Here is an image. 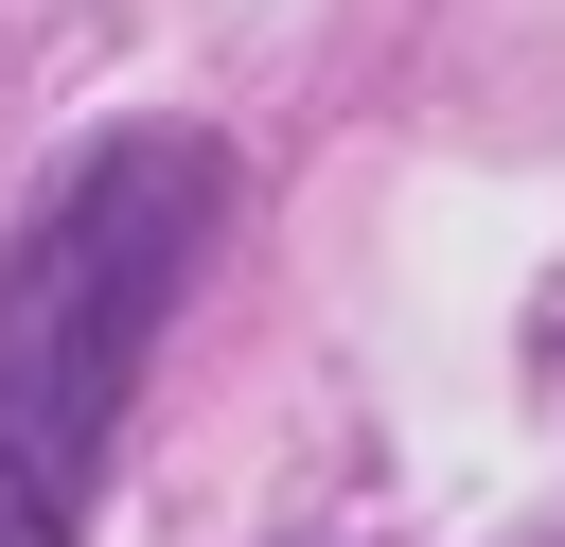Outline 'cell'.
Segmentation results:
<instances>
[{"label": "cell", "mask_w": 565, "mask_h": 547, "mask_svg": "<svg viewBox=\"0 0 565 547\" xmlns=\"http://www.w3.org/2000/svg\"><path fill=\"white\" fill-rule=\"evenodd\" d=\"M0 547H71V512H53V494H35L18 459H0Z\"/></svg>", "instance_id": "obj_2"}, {"label": "cell", "mask_w": 565, "mask_h": 547, "mask_svg": "<svg viewBox=\"0 0 565 547\" xmlns=\"http://www.w3.org/2000/svg\"><path fill=\"white\" fill-rule=\"evenodd\" d=\"M212 212H230V159H212L194 124H124V141H88V159L53 176V212L0 247V459H18L53 512L88 494V459H106L141 353H159V318H177V282H194Z\"/></svg>", "instance_id": "obj_1"}]
</instances>
